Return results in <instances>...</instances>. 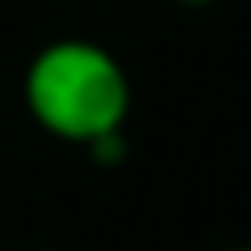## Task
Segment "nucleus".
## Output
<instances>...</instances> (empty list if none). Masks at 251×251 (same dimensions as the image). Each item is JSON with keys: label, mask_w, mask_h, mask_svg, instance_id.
I'll list each match as a JSON object with an SVG mask.
<instances>
[{"label": "nucleus", "mask_w": 251, "mask_h": 251, "mask_svg": "<svg viewBox=\"0 0 251 251\" xmlns=\"http://www.w3.org/2000/svg\"><path fill=\"white\" fill-rule=\"evenodd\" d=\"M22 101L49 137L88 150L93 141L124 132L132 110V79L124 62L97 40L62 35L26 62Z\"/></svg>", "instance_id": "obj_1"}, {"label": "nucleus", "mask_w": 251, "mask_h": 251, "mask_svg": "<svg viewBox=\"0 0 251 251\" xmlns=\"http://www.w3.org/2000/svg\"><path fill=\"white\" fill-rule=\"evenodd\" d=\"M88 154H93L97 163H119V159L128 154V146H124V132H115V137H101V141H93V146H88Z\"/></svg>", "instance_id": "obj_2"}, {"label": "nucleus", "mask_w": 251, "mask_h": 251, "mask_svg": "<svg viewBox=\"0 0 251 251\" xmlns=\"http://www.w3.org/2000/svg\"><path fill=\"white\" fill-rule=\"evenodd\" d=\"M225 251H251V247H225Z\"/></svg>", "instance_id": "obj_3"}]
</instances>
